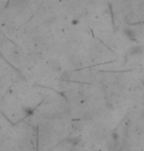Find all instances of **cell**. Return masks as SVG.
Returning <instances> with one entry per match:
<instances>
[{"label":"cell","instance_id":"cell-1","mask_svg":"<svg viewBox=\"0 0 144 151\" xmlns=\"http://www.w3.org/2000/svg\"><path fill=\"white\" fill-rule=\"evenodd\" d=\"M125 35H127V37L131 39V40H135V37H136V34H135V32L133 31V29H125Z\"/></svg>","mask_w":144,"mask_h":151},{"label":"cell","instance_id":"cell-2","mask_svg":"<svg viewBox=\"0 0 144 151\" xmlns=\"http://www.w3.org/2000/svg\"><path fill=\"white\" fill-rule=\"evenodd\" d=\"M143 52V47L140 45H136V46L133 47L130 49V54H141Z\"/></svg>","mask_w":144,"mask_h":151}]
</instances>
